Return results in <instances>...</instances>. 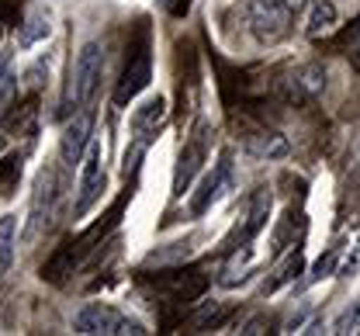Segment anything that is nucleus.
<instances>
[{
  "mask_svg": "<svg viewBox=\"0 0 360 336\" xmlns=\"http://www.w3.org/2000/svg\"><path fill=\"white\" fill-rule=\"evenodd\" d=\"M149 80H153V52H149L146 32H142V35L135 39L129 59H125V70H122V80H118V91H115V104L125 108L129 101H135V97L149 87Z\"/></svg>",
  "mask_w": 360,
  "mask_h": 336,
  "instance_id": "obj_3",
  "label": "nucleus"
},
{
  "mask_svg": "<svg viewBox=\"0 0 360 336\" xmlns=\"http://www.w3.org/2000/svg\"><path fill=\"white\" fill-rule=\"evenodd\" d=\"M336 21H340V11L333 0H315L312 11H309V25H305V35L309 39H326L329 32H336Z\"/></svg>",
  "mask_w": 360,
  "mask_h": 336,
  "instance_id": "obj_13",
  "label": "nucleus"
},
{
  "mask_svg": "<svg viewBox=\"0 0 360 336\" xmlns=\"http://www.w3.org/2000/svg\"><path fill=\"white\" fill-rule=\"evenodd\" d=\"M45 77H49V66H45L42 59H39L35 66H28V70H25V77H21V80H25V87H28V91H39Z\"/></svg>",
  "mask_w": 360,
  "mask_h": 336,
  "instance_id": "obj_25",
  "label": "nucleus"
},
{
  "mask_svg": "<svg viewBox=\"0 0 360 336\" xmlns=\"http://www.w3.org/2000/svg\"><path fill=\"white\" fill-rule=\"evenodd\" d=\"M281 4H284L291 14H298V11H305V4H309V0H281Z\"/></svg>",
  "mask_w": 360,
  "mask_h": 336,
  "instance_id": "obj_28",
  "label": "nucleus"
},
{
  "mask_svg": "<svg viewBox=\"0 0 360 336\" xmlns=\"http://www.w3.org/2000/svg\"><path fill=\"white\" fill-rule=\"evenodd\" d=\"M357 250H360V240H357Z\"/></svg>",
  "mask_w": 360,
  "mask_h": 336,
  "instance_id": "obj_29",
  "label": "nucleus"
},
{
  "mask_svg": "<svg viewBox=\"0 0 360 336\" xmlns=\"http://www.w3.org/2000/svg\"><path fill=\"white\" fill-rule=\"evenodd\" d=\"M257 153H260V156H267V160H281V156H288V143H284L281 136H274V132H270V136H264V143L257 146Z\"/></svg>",
  "mask_w": 360,
  "mask_h": 336,
  "instance_id": "obj_24",
  "label": "nucleus"
},
{
  "mask_svg": "<svg viewBox=\"0 0 360 336\" xmlns=\"http://www.w3.org/2000/svg\"><path fill=\"white\" fill-rule=\"evenodd\" d=\"M326 91V70L322 66H315V63H305V66H298L295 73H288V80L281 84V94L288 104H305V101H312Z\"/></svg>",
  "mask_w": 360,
  "mask_h": 336,
  "instance_id": "obj_7",
  "label": "nucleus"
},
{
  "mask_svg": "<svg viewBox=\"0 0 360 336\" xmlns=\"http://www.w3.org/2000/svg\"><path fill=\"white\" fill-rule=\"evenodd\" d=\"M49 35H52V18H49V11L35 7V11L21 21V28H18V49L39 46L42 39H49Z\"/></svg>",
  "mask_w": 360,
  "mask_h": 336,
  "instance_id": "obj_12",
  "label": "nucleus"
},
{
  "mask_svg": "<svg viewBox=\"0 0 360 336\" xmlns=\"http://www.w3.org/2000/svg\"><path fill=\"white\" fill-rule=\"evenodd\" d=\"M229 305L225 302H201L191 316H187V330L191 333H205V330H219L225 319H229Z\"/></svg>",
  "mask_w": 360,
  "mask_h": 336,
  "instance_id": "obj_11",
  "label": "nucleus"
},
{
  "mask_svg": "<svg viewBox=\"0 0 360 336\" xmlns=\"http://www.w3.org/2000/svg\"><path fill=\"white\" fill-rule=\"evenodd\" d=\"M267 326H270L267 316H253V319H250L239 333H243V336H260V333H267Z\"/></svg>",
  "mask_w": 360,
  "mask_h": 336,
  "instance_id": "obj_26",
  "label": "nucleus"
},
{
  "mask_svg": "<svg viewBox=\"0 0 360 336\" xmlns=\"http://www.w3.org/2000/svg\"><path fill=\"white\" fill-rule=\"evenodd\" d=\"M14 94H18V77L11 70V52H0V108H7Z\"/></svg>",
  "mask_w": 360,
  "mask_h": 336,
  "instance_id": "obj_19",
  "label": "nucleus"
},
{
  "mask_svg": "<svg viewBox=\"0 0 360 336\" xmlns=\"http://www.w3.org/2000/svg\"><path fill=\"white\" fill-rule=\"evenodd\" d=\"M90 132H94V115H90V111L73 115V122L63 129L59 156H63V163H66L70 170L80 167V156H84V149H87V143H90Z\"/></svg>",
  "mask_w": 360,
  "mask_h": 336,
  "instance_id": "obj_8",
  "label": "nucleus"
},
{
  "mask_svg": "<svg viewBox=\"0 0 360 336\" xmlns=\"http://www.w3.org/2000/svg\"><path fill=\"white\" fill-rule=\"evenodd\" d=\"M21 167H25V156L21 153H7L0 160V198H11L21 184Z\"/></svg>",
  "mask_w": 360,
  "mask_h": 336,
  "instance_id": "obj_17",
  "label": "nucleus"
},
{
  "mask_svg": "<svg viewBox=\"0 0 360 336\" xmlns=\"http://www.w3.org/2000/svg\"><path fill=\"white\" fill-rule=\"evenodd\" d=\"M291 11L281 0H250V28L260 42H281L291 28Z\"/></svg>",
  "mask_w": 360,
  "mask_h": 336,
  "instance_id": "obj_4",
  "label": "nucleus"
},
{
  "mask_svg": "<svg viewBox=\"0 0 360 336\" xmlns=\"http://www.w3.org/2000/svg\"><path fill=\"white\" fill-rule=\"evenodd\" d=\"M163 4H167V0H163Z\"/></svg>",
  "mask_w": 360,
  "mask_h": 336,
  "instance_id": "obj_30",
  "label": "nucleus"
},
{
  "mask_svg": "<svg viewBox=\"0 0 360 336\" xmlns=\"http://www.w3.org/2000/svg\"><path fill=\"white\" fill-rule=\"evenodd\" d=\"M163 118H167V97H149L142 108H135L132 115V129L135 136H139V146L153 143V136H156V129L163 125Z\"/></svg>",
  "mask_w": 360,
  "mask_h": 336,
  "instance_id": "obj_9",
  "label": "nucleus"
},
{
  "mask_svg": "<svg viewBox=\"0 0 360 336\" xmlns=\"http://www.w3.org/2000/svg\"><path fill=\"white\" fill-rule=\"evenodd\" d=\"M101 70H104V46L97 39H90V42L80 46L77 59H73V70H70V87H66V97H63L66 111L87 108L97 84H101Z\"/></svg>",
  "mask_w": 360,
  "mask_h": 336,
  "instance_id": "obj_1",
  "label": "nucleus"
},
{
  "mask_svg": "<svg viewBox=\"0 0 360 336\" xmlns=\"http://www.w3.org/2000/svg\"><path fill=\"white\" fill-rule=\"evenodd\" d=\"M225 170H229V167L222 163L219 170H212V174H205V177H201L198 194L191 198V215H205V212H208V205L219 198V188L225 184Z\"/></svg>",
  "mask_w": 360,
  "mask_h": 336,
  "instance_id": "obj_14",
  "label": "nucleus"
},
{
  "mask_svg": "<svg viewBox=\"0 0 360 336\" xmlns=\"http://www.w3.org/2000/svg\"><path fill=\"white\" fill-rule=\"evenodd\" d=\"M35 101H28V104H21V111H14L4 125H7V132H18V136H35Z\"/></svg>",
  "mask_w": 360,
  "mask_h": 336,
  "instance_id": "obj_18",
  "label": "nucleus"
},
{
  "mask_svg": "<svg viewBox=\"0 0 360 336\" xmlns=\"http://www.w3.org/2000/svg\"><path fill=\"white\" fill-rule=\"evenodd\" d=\"M187 11H191V0H174V7H170V14H174V18H184Z\"/></svg>",
  "mask_w": 360,
  "mask_h": 336,
  "instance_id": "obj_27",
  "label": "nucleus"
},
{
  "mask_svg": "<svg viewBox=\"0 0 360 336\" xmlns=\"http://www.w3.org/2000/svg\"><path fill=\"white\" fill-rule=\"evenodd\" d=\"M305 271V257H302V250H295L288 260H284V267L277 271V278L267 285V291H274V288H281V285H288V281H295L298 274Z\"/></svg>",
  "mask_w": 360,
  "mask_h": 336,
  "instance_id": "obj_20",
  "label": "nucleus"
},
{
  "mask_svg": "<svg viewBox=\"0 0 360 336\" xmlns=\"http://www.w3.org/2000/svg\"><path fill=\"white\" fill-rule=\"evenodd\" d=\"M267 215H270V194H260V198H257V208L250 212V222H246L243 240H250L253 233H260V229H264V222H267Z\"/></svg>",
  "mask_w": 360,
  "mask_h": 336,
  "instance_id": "obj_21",
  "label": "nucleus"
},
{
  "mask_svg": "<svg viewBox=\"0 0 360 336\" xmlns=\"http://www.w3.org/2000/svg\"><path fill=\"white\" fill-rule=\"evenodd\" d=\"M333 333H360V302H354L350 309H343V316L336 319Z\"/></svg>",
  "mask_w": 360,
  "mask_h": 336,
  "instance_id": "obj_23",
  "label": "nucleus"
},
{
  "mask_svg": "<svg viewBox=\"0 0 360 336\" xmlns=\"http://www.w3.org/2000/svg\"><path fill=\"white\" fill-rule=\"evenodd\" d=\"M163 288L174 291V298L177 302H194L201 291L208 288V281H205V274H198V271H187V274H174V278H167V281H160Z\"/></svg>",
  "mask_w": 360,
  "mask_h": 336,
  "instance_id": "obj_15",
  "label": "nucleus"
},
{
  "mask_svg": "<svg viewBox=\"0 0 360 336\" xmlns=\"http://www.w3.org/2000/svg\"><path fill=\"white\" fill-rule=\"evenodd\" d=\"M73 333H80V336H142L146 326H142L139 319H132V316H125V312L104 305V302H90V305H84V309L73 316Z\"/></svg>",
  "mask_w": 360,
  "mask_h": 336,
  "instance_id": "obj_2",
  "label": "nucleus"
},
{
  "mask_svg": "<svg viewBox=\"0 0 360 336\" xmlns=\"http://www.w3.org/2000/svg\"><path fill=\"white\" fill-rule=\"evenodd\" d=\"M52 201H56V167L45 163L39 181H35V194H32V212H28V229H25V240H35L39 229L49 222L52 215Z\"/></svg>",
  "mask_w": 360,
  "mask_h": 336,
  "instance_id": "obj_6",
  "label": "nucleus"
},
{
  "mask_svg": "<svg viewBox=\"0 0 360 336\" xmlns=\"http://www.w3.org/2000/svg\"><path fill=\"white\" fill-rule=\"evenodd\" d=\"M14 253H18V219L0 215V278L14 267Z\"/></svg>",
  "mask_w": 360,
  "mask_h": 336,
  "instance_id": "obj_16",
  "label": "nucleus"
},
{
  "mask_svg": "<svg viewBox=\"0 0 360 336\" xmlns=\"http://www.w3.org/2000/svg\"><path fill=\"white\" fill-rule=\"evenodd\" d=\"M104 188V149L101 143L90 139L84 156H80V194H77V215H84L90 205L97 201V194Z\"/></svg>",
  "mask_w": 360,
  "mask_h": 336,
  "instance_id": "obj_5",
  "label": "nucleus"
},
{
  "mask_svg": "<svg viewBox=\"0 0 360 336\" xmlns=\"http://www.w3.org/2000/svg\"><path fill=\"white\" fill-rule=\"evenodd\" d=\"M336 267H340V253H336V250L322 253V257L315 260V267H312V281H326V278H333V274H336Z\"/></svg>",
  "mask_w": 360,
  "mask_h": 336,
  "instance_id": "obj_22",
  "label": "nucleus"
},
{
  "mask_svg": "<svg viewBox=\"0 0 360 336\" xmlns=\"http://www.w3.org/2000/svg\"><path fill=\"white\" fill-rule=\"evenodd\" d=\"M201 163H205V146L201 143H191L180 153L177 174H174V198H184V191H187L191 181H194V174L201 170Z\"/></svg>",
  "mask_w": 360,
  "mask_h": 336,
  "instance_id": "obj_10",
  "label": "nucleus"
}]
</instances>
